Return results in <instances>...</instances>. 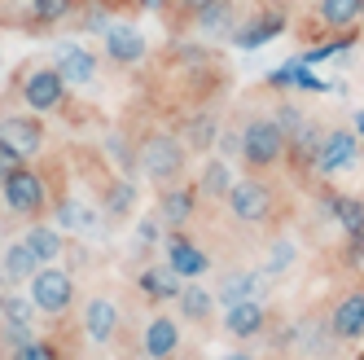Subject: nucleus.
Masks as SVG:
<instances>
[{"mask_svg":"<svg viewBox=\"0 0 364 360\" xmlns=\"http://www.w3.org/2000/svg\"><path fill=\"white\" fill-rule=\"evenodd\" d=\"M329 329L338 334V339H364V290H351L343 303L333 307V317H329Z\"/></svg>","mask_w":364,"mask_h":360,"instance_id":"nucleus-13","label":"nucleus"},{"mask_svg":"<svg viewBox=\"0 0 364 360\" xmlns=\"http://www.w3.org/2000/svg\"><path fill=\"white\" fill-rule=\"evenodd\" d=\"M40 149H44L40 119H31V115H5V119H0V154L27 163V159H36Z\"/></svg>","mask_w":364,"mask_h":360,"instance_id":"nucleus-4","label":"nucleus"},{"mask_svg":"<svg viewBox=\"0 0 364 360\" xmlns=\"http://www.w3.org/2000/svg\"><path fill=\"white\" fill-rule=\"evenodd\" d=\"M264 295V272H228L220 281V303H242V299H259Z\"/></svg>","mask_w":364,"mask_h":360,"instance_id":"nucleus-20","label":"nucleus"},{"mask_svg":"<svg viewBox=\"0 0 364 360\" xmlns=\"http://www.w3.org/2000/svg\"><path fill=\"white\" fill-rule=\"evenodd\" d=\"M84 329H88L92 343H110L114 329H119V303H110V299H88V307H84Z\"/></svg>","mask_w":364,"mask_h":360,"instance_id":"nucleus-16","label":"nucleus"},{"mask_svg":"<svg viewBox=\"0 0 364 360\" xmlns=\"http://www.w3.org/2000/svg\"><path fill=\"white\" fill-rule=\"evenodd\" d=\"M193 211H198V189H189V185H167V189H163V198H159L163 224L185 228V224L193 220Z\"/></svg>","mask_w":364,"mask_h":360,"instance_id":"nucleus-12","label":"nucleus"},{"mask_svg":"<svg viewBox=\"0 0 364 360\" xmlns=\"http://www.w3.org/2000/svg\"><path fill=\"white\" fill-rule=\"evenodd\" d=\"M228 211L237 216L242 224H264L268 216H272V189L264 185L259 176H250V180H232V189H228Z\"/></svg>","mask_w":364,"mask_h":360,"instance_id":"nucleus-5","label":"nucleus"},{"mask_svg":"<svg viewBox=\"0 0 364 360\" xmlns=\"http://www.w3.org/2000/svg\"><path fill=\"white\" fill-rule=\"evenodd\" d=\"M228 189H232V171H228V163L224 159H211L202 167V180H198V194L202 198H228Z\"/></svg>","mask_w":364,"mask_h":360,"instance_id":"nucleus-24","label":"nucleus"},{"mask_svg":"<svg viewBox=\"0 0 364 360\" xmlns=\"http://www.w3.org/2000/svg\"><path fill=\"white\" fill-rule=\"evenodd\" d=\"M268 84H277V88H285V84H294V88H307V92H325V84L311 75L307 66H299V62H290V66H281V70H272V80Z\"/></svg>","mask_w":364,"mask_h":360,"instance_id":"nucleus-25","label":"nucleus"},{"mask_svg":"<svg viewBox=\"0 0 364 360\" xmlns=\"http://www.w3.org/2000/svg\"><path fill=\"white\" fill-rule=\"evenodd\" d=\"M329 216L343 224V233H351V238H360L364 233V198H347V194H329Z\"/></svg>","mask_w":364,"mask_h":360,"instance_id":"nucleus-21","label":"nucleus"},{"mask_svg":"<svg viewBox=\"0 0 364 360\" xmlns=\"http://www.w3.org/2000/svg\"><path fill=\"white\" fill-rule=\"evenodd\" d=\"M132 202H136V189L127 185V180H119V185L110 189V198H106V207H110V216H127V211H132Z\"/></svg>","mask_w":364,"mask_h":360,"instance_id":"nucleus-31","label":"nucleus"},{"mask_svg":"<svg viewBox=\"0 0 364 360\" xmlns=\"http://www.w3.org/2000/svg\"><path fill=\"white\" fill-rule=\"evenodd\" d=\"M316 14L329 31H351L364 18V0H316Z\"/></svg>","mask_w":364,"mask_h":360,"instance_id":"nucleus-18","label":"nucleus"},{"mask_svg":"<svg viewBox=\"0 0 364 360\" xmlns=\"http://www.w3.org/2000/svg\"><path fill=\"white\" fill-rule=\"evenodd\" d=\"M285 154H290V137L277 127V119H250L246 127H242V159L255 167V171H268V167H277Z\"/></svg>","mask_w":364,"mask_h":360,"instance_id":"nucleus-1","label":"nucleus"},{"mask_svg":"<svg viewBox=\"0 0 364 360\" xmlns=\"http://www.w3.org/2000/svg\"><path fill=\"white\" fill-rule=\"evenodd\" d=\"M176 5H180V9H185L189 18H198V14H202L206 5H211V0H176Z\"/></svg>","mask_w":364,"mask_h":360,"instance_id":"nucleus-38","label":"nucleus"},{"mask_svg":"<svg viewBox=\"0 0 364 360\" xmlns=\"http://www.w3.org/2000/svg\"><path fill=\"white\" fill-rule=\"evenodd\" d=\"M272 119H277V127H281V132H285V137H294V132H299V127H303V123H307V119H303V110H299V106H281V110H277V115H272Z\"/></svg>","mask_w":364,"mask_h":360,"instance_id":"nucleus-35","label":"nucleus"},{"mask_svg":"<svg viewBox=\"0 0 364 360\" xmlns=\"http://www.w3.org/2000/svg\"><path fill=\"white\" fill-rule=\"evenodd\" d=\"M281 31H285V18L277 9H259L246 27H237V36H232V40H237V48H259V44L277 40Z\"/></svg>","mask_w":364,"mask_h":360,"instance_id":"nucleus-15","label":"nucleus"},{"mask_svg":"<svg viewBox=\"0 0 364 360\" xmlns=\"http://www.w3.org/2000/svg\"><path fill=\"white\" fill-rule=\"evenodd\" d=\"M294 264V242H277L272 246V255H268V264H264V272H285V268H290Z\"/></svg>","mask_w":364,"mask_h":360,"instance_id":"nucleus-33","label":"nucleus"},{"mask_svg":"<svg viewBox=\"0 0 364 360\" xmlns=\"http://www.w3.org/2000/svg\"><path fill=\"white\" fill-rule=\"evenodd\" d=\"M141 5H145V9H163V0H141Z\"/></svg>","mask_w":364,"mask_h":360,"instance_id":"nucleus-41","label":"nucleus"},{"mask_svg":"<svg viewBox=\"0 0 364 360\" xmlns=\"http://www.w3.org/2000/svg\"><path fill=\"white\" fill-rule=\"evenodd\" d=\"M141 290H145L149 299H180V290H185V277H180L171 264L145 268V272H141Z\"/></svg>","mask_w":364,"mask_h":360,"instance_id":"nucleus-19","label":"nucleus"},{"mask_svg":"<svg viewBox=\"0 0 364 360\" xmlns=\"http://www.w3.org/2000/svg\"><path fill=\"white\" fill-rule=\"evenodd\" d=\"M53 66L62 70V80L75 84V88H84V84L97 80V53L84 48V44H75V40H62L53 48Z\"/></svg>","mask_w":364,"mask_h":360,"instance_id":"nucleus-9","label":"nucleus"},{"mask_svg":"<svg viewBox=\"0 0 364 360\" xmlns=\"http://www.w3.org/2000/svg\"><path fill=\"white\" fill-rule=\"evenodd\" d=\"M185 141H189V149H193V154H202V149H211V145L220 141V132H215V119H211V115H198V119L189 123V132H185Z\"/></svg>","mask_w":364,"mask_h":360,"instance_id":"nucleus-28","label":"nucleus"},{"mask_svg":"<svg viewBox=\"0 0 364 360\" xmlns=\"http://www.w3.org/2000/svg\"><path fill=\"white\" fill-rule=\"evenodd\" d=\"M136 238H141V246H154V242H159L163 233H159V224H154V220H141V228H136Z\"/></svg>","mask_w":364,"mask_h":360,"instance_id":"nucleus-37","label":"nucleus"},{"mask_svg":"<svg viewBox=\"0 0 364 360\" xmlns=\"http://www.w3.org/2000/svg\"><path fill=\"white\" fill-rule=\"evenodd\" d=\"M355 159H360L355 132H347V127H329V132L321 137V145H316V159H311V167H316L321 176H338V171H347Z\"/></svg>","mask_w":364,"mask_h":360,"instance_id":"nucleus-8","label":"nucleus"},{"mask_svg":"<svg viewBox=\"0 0 364 360\" xmlns=\"http://www.w3.org/2000/svg\"><path fill=\"white\" fill-rule=\"evenodd\" d=\"M70 299H75L70 272H62V268H53V264L36 268V277H31V303L40 307V312L58 317V312H66V307H70Z\"/></svg>","mask_w":364,"mask_h":360,"instance_id":"nucleus-6","label":"nucleus"},{"mask_svg":"<svg viewBox=\"0 0 364 360\" xmlns=\"http://www.w3.org/2000/svg\"><path fill=\"white\" fill-rule=\"evenodd\" d=\"M0 194H5V207L14 216H40L44 202H48V189H44V176H36L31 167H14L5 180H0Z\"/></svg>","mask_w":364,"mask_h":360,"instance_id":"nucleus-3","label":"nucleus"},{"mask_svg":"<svg viewBox=\"0 0 364 360\" xmlns=\"http://www.w3.org/2000/svg\"><path fill=\"white\" fill-rule=\"evenodd\" d=\"M58 228H92V211L80 202H62L58 207Z\"/></svg>","mask_w":364,"mask_h":360,"instance_id":"nucleus-30","label":"nucleus"},{"mask_svg":"<svg viewBox=\"0 0 364 360\" xmlns=\"http://www.w3.org/2000/svg\"><path fill=\"white\" fill-rule=\"evenodd\" d=\"M193 22H198L202 31H211V36H215V31H224V27H228V5H224V0H211V5H206Z\"/></svg>","mask_w":364,"mask_h":360,"instance_id":"nucleus-29","label":"nucleus"},{"mask_svg":"<svg viewBox=\"0 0 364 360\" xmlns=\"http://www.w3.org/2000/svg\"><path fill=\"white\" fill-rule=\"evenodd\" d=\"M176 347H180V325L171 317H154L145 325V351H149V360H167Z\"/></svg>","mask_w":364,"mask_h":360,"instance_id":"nucleus-17","label":"nucleus"},{"mask_svg":"<svg viewBox=\"0 0 364 360\" xmlns=\"http://www.w3.org/2000/svg\"><path fill=\"white\" fill-rule=\"evenodd\" d=\"M176 58H180V62H193V66H202V62H211V53H206L202 44H189V48L180 44V48H176Z\"/></svg>","mask_w":364,"mask_h":360,"instance_id":"nucleus-36","label":"nucleus"},{"mask_svg":"<svg viewBox=\"0 0 364 360\" xmlns=\"http://www.w3.org/2000/svg\"><path fill=\"white\" fill-rule=\"evenodd\" d=\"M185 141H176V137H167V132H159V137H149L145 145H141V171L154 180V185H171V180H180V171H185Z\"/></svg>","mask_w":364,"mask_h":360,"instance_id":"nucleus-2","label":"nucleus"},{"mask_svg":"<svg viewBox=\"0 0 364 360\" xmlns=\"http://www.w3.org/2000/svg\"><path fill=\"white\" fill-rule=\"evenodd\" d=\"M101 40H106V58H110L114 66H136V62H145V53H149L145 36H141L136 27H123V22H114V27L101 36Z\"/></svg>","mask_w":364,"mask_h":360,"instance_id":"nucleus-10","label":"nucleus"},{"mask_svg":"<svg viewBox=\"0 0 364 360\" xmlns=\"http://www.w3.org/2000/svg\"><path fill=\"white\" fill-rule=\"evenodd\" d=\"M31 307H36V303L18 299V295H9L5 303H0V312H5V321H9V325H22V329H27V321H31Z\"/></svg>","mask_w":364,"mask_h":360,"instance_id":"nucleus-32","label":"nucleus"},{"mask_svg":"<svg viewBox=\"0 0 364 360\" xmlns=\"http://www.w3.org/2000/svg\"><path fill=\"white\" fill-rule=\"evenodd\" d=\"M264 321H268V312H264L259 299H242V303L224 307V329L232 334V339H255V334L264 329Z\"/></svg>","mask_w":364,"mask_h":360,"instance_id":"nucleus-11","label":"nucleus"},{"mask_svg":"<svg viewBox=\"0 0 364 360\" xmlns=\"http://www.w3.org/2000/svg\"><path fill=\"white\" fill-rule=\"evenodd\" d=\"M14 360H58V351L40 339H27L22 347H14Z\"/></svg>","mask_w":364,"mask_h":360,"instance_id":"nucleus-34","label":"nucleus"},{"mask_svg":"<svg viewBox=\"0 0 364 360\" xmlns=\"http://www.w3.org/2000/svg\"><path fill=\"white\" fill-rule=\"evenodd\" d=\"M75 9V0H31V22L36 27H53V22H66Z\"/></svg>","mask_w":364,"mask_h":360,"instance_id":"nucleus-27","label":"nucleus"},{"mask_svg":"<svg viewBox=\"0 0 364 360\" xmlns=\"http://www.w3.org/2000/svg\"><path fill=\"white\" fill-rule=\"evenodd\" d=\"M167 264H171L180 277H189V281H193V277H202L206 268H211V260H206V250H202V246H193L185 233H176V238L167 242Z\"/></svg>","mask_w":364,"mask_h":360,"instance_id":"nucleus-14","label":"nucleus"},{"mask_svg":"<svg viewBox=\"0 0 364 360\" xmlns=\"http://www.w3.org/2000/svg\"><path fill=\"white\" fill-rule=\"evenodd\" d=\"M0 268H5L9 281H31L36 268H40V260L31 255L27 242H14V246H5V260H0Z\"/></svg>","mask_w":364,"mask_h":360,"instance_id":"nucleus-22","label":"nucleus"},{"mask_svg":"<svg viewBox=\"0 0 364 360\" xmlns=\"http://www.w3.org/2000/svg\"><path fill=\"white\" fill-rule=\"evenodd\" d=\"M360 22H364V18H360Z\"/></svg>","mask_w":364,"mask_h":360,"instance_id":"nucleus-43","label":"nucleus"},{"mask_svg":"<svg viewBox=\"0 0 364 360\" xmlns=\"http://www.w3.org/2000/svg\"><path fill=\"white\" fill-rule=\"evenodd\" d=\"M66 80H62V70L58 66H36L27 80H22V101L36 110V115H48V110H58L62 101H66Z\"/></svg>","mask_w":364,"mask_h":360,"instance_id":"nucleus-7","label":"nucleus"},{"mask_svg":"<svg viewBox=\"0 0 364 360\" xmlns=\"http://www.w3.org/2000/svg\"><path fill=\"white\" fill-rule=\"evenodd\" d=\"M14 167H18V159H9V154H0V180H5Z\"/></svg>","mask_w":364,"mask_h":360,"instance_id":"nucleus-39","label":"nucleus"},{"mask_svg":"<svg viewBox=\"0 0 364 360\" xmlns=\"http://www.w3.org/2000/svg\"><path fill=\"white\" fill-rule=\"evenodd\" d=\"M355 127H360V137H364V110H360V115H355Z\"/></svg>","mask_w":364,"mask_h":360,"instance_id":"nucleus-42","label":"nucleus"},{"mask_svg":"<svg viewBox=\"0 0 364 360\" xmlns=\"http://www.w3.org/2000/svg\"><path fill=\"white\" fill-rule=\"evenodd\" d=\"M220 360H255L250 351H228V356H220Z\"/></svg>","mask_w":364,"mask_h":360,"instance_id":"nucleus-40","label":"nucleus"},{"mask_svg":"<svg viewBox=\"0 0 364 360\" xmlns=\"http://www.w3.org/2000/svg\"><path fill=\"white\" fill-rule=\"evenodd\" d=\"M22 242L31 246V255H36V260H40V268H44V264H53L58 255H62V228H48V224H36V228H31V233L22 238Z\"/></svg>","mask_w":364,"mask_h":360,"instance_id":"nucleus-23","label":"nucleus"},{"mask_svg":"<svg viewBox=\"0 0 364 360\" xmlns=\"http://www.w3.org/2000/svg\"><path fill=\"white\" fill-rule=\"evenodd\" d=\"M176 303H180V312H185V317H189L193 325H202L206 317H211V295H206L202 286H185V290H180V299H176Z\"/></svg>","mask_w":364,"mask_h":360,"instance_id":"nucleus-26","label":"nucleus"}]
</instances>
